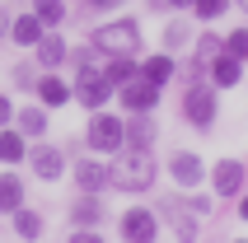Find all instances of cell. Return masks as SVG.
<instances>
[{
	"label": "cell",
	"instance_id": "cb8c5ba5",
	"mask_svg": "<svg viewBox=\"0 0 248 243\" xmlns=\"http://www.w3.org/2000/svg\"><path fill=\"white\" fill-rule=\"evenodd\" d=\"M33 14L42 19V28H56L66 19V5H61V0H33Z\"/></svg>",
	"mask_w": 248,
	"mask_h": 243
},
{
	"label": "cell",
	"instance_id": "30bf717a",
	"mask_svg": "<svg viewBox=\"0 0 248 243\" xmlns=\"http://www.w3.org/2000/svg\"><path fill=\"white\" fill-rule=\"evenodd\" d=\"M75 182H80V192H103L112 187V173H108V164H98V159H80L75 164Z\"/></svg>",
	"mask_w": 248,
	"mask_h": 243
},
{
	"label": "cell",
	"instance_id": "d6a6232c",
	"mask_svg": "<svg viewBox=\"0 0 248 243\" xmlns=\"http://www.w3.org/2000/svg\"><path fill=\"white\" fill-rule=\"evenodd\" d=\"M89 5H94V10H117L122 0H89Z\"/></svg>",
	"mask_w": 248,
	"mask_h": 243
},
{
	"label": "cell",
	"instance_id": "7402d4cb",
	"mask_svg": "<svg viewBox=\"0 0 248 243\" xmlns=\"http://www.w3.org/2000/svg\"><path fill=\"white\" fill-rule=\"evenodd\" d=\"M164 215H173V229H178L183 243H192V239H197V220L187 215V211H178V201H164Z\"/></svg>",
	"mask_w": 248,
	"mask_h": 243
},
{
	"label": "cell",
	"instance_id": "ffe728a7",
	"mask_svg": "<svg viewBox=\"0 0 248 243\" xmlns=\"http://www.w3.org/2000/svg\"><path fill=\"white\" fill-rule=\"evenodd\" d=\"M24 206V182L14 173H0V211H19Z\"/></svg>",
	"mask_w": 248,
	"mask_h": 243
},
{
	"label": "cell",
	"instance_id": "7c38bea8",
	"mask_svg": "<svg viewBox=\"0 0 248 243\" xmlns=\"http://www.w3.org/2000/svg\"><path fill=\"white\" fill-rule=\"evenodd\" d=\"M169 173H173V182H178V187H197V182L206 178V168H202V159H197V154H187V150H183V154H173V159H169Z\"/></svg>",
	"mask_w": 248,
	"mask_h": 243
},
{
	"label": "cell",
	"instance_id": "ba28073f",
	"mask_svg": "<svg viewBox=\"0 0 248 243\" xmlns=\"http://www.w3.org/2000/svg\"><path fill=\"white\" fill-rule=\"evenodd\" d=\"M206 70H211V84H216V89H234V84L244 80V61H239V56H230L225 47L211 56V66H206Z\"/></svg>",
	"mask_w": 248,
	"mask_h": 243
},
{
	"label": "cell",
	"instance_id": "d4e9b609",
	"mask_svg": "<svg viewBox=\"0 0 248 243\" xmlns=\"http://www.w3.org/2000/svg\"><path fill=\"white\" fill-rule=\"evenodd\" d=\"M19 131H24V136H42V131H47V112H42V108H24V112H19Z\"/></svg>",
	"mask_w": 248,
	"mask_h": 243
},
{
	"label": "cell",
	"instance_id": "8992f818",
	"mask_svg": "<svg viewBox=\"0 0 248 243\" xmlns=\"http://www.w3.org/2000/svg\"><path fill=\"white\" fill-rule=\"evenodd\" d=\"M122 239L126 243H155V239H159V220H155V211L131 206V211L122 215Z\"/></svg>",
	"mask_w": 248,
	"mask_h": 243
},
{
	"label": "cell",
	"instance_id": "5bb4252c",
	"mask_svg": "<svg viewBox=\"0 0 248 243\" xmlns=\"http://www.w3.org/2000/svg\"><path fill=\"white\" fill-rule=\"evenodd\" d=\"M70 220H75V225H80V229H94L98 220H103V201H98L94 192H84L80 201L70 206Z\"/></svg>",
	"mask_w": 248,
	"mask_h": 243
},
{
	"label": "cell",
	"instance_id": "e0dca14e",
	"mask_svg": "<svg viewBox=\"0 0 248 243\" xmlns=\"http://www.w3.org/2000/svg\"><path fill=\"white\" fill-rule=\"evenodd\" d=\"M33 47H38V61H42V70H52V66H61V61H66V42L56 38V33H42V38L33 42Z\"/></svg>",
	"mask_w": 248,
	"mask_h": 243
},
{
	"label": "cell",
	"instance_id": "83f0119b",
	"mask_svg": "<svg viewBox=\"0 0 248 243\" xmlns=\"http://www.w3.org/2000/svg\"><path fill=\"white\" fill-rule=\"evenodd\" d=\"M220 47H225V42H220V38H211V33H206V38L197 42V61H192V66H202V70H206V66H211V56L220 52Z\"/></svg>",
	"mask_w": 248,
	"mask_h": 243
},
{
	"label": "cell",
	"instance_id": "d590c367",
	"mask_svg": "<svg viewBox=\"0 0 248 243\" xmlns=\"http://www.w3.org/2000/svg\"><path fill=\"white\" fill-rule=\"evenodd\" d=\"M5 24H10V19H5V10H0V28H5Z\"/></svg>",
	"mask_w": 248,
	"mask_h": 243
},
{
	"label": "cell",
	"instance_id": "4fadbf2b",
	"mask_svg": "<svg viewBox=\"0 0 248 243\" xmlns=\"http://www.w3.org/2000/svg\"><path fill=\"white\" fill-rule=\"evenodd\" d=\"M122 136H126V145H131V150H150L155 145V122H150V112H136L131 122H122Z\"/></svg>",
	"mask_w": 248,
	"mask_h": 243
},
{
	"label": "cell",
	"instance_id": "484cf974",
	"mask_svg": "<svg viewBox=\"0 0 248 243\" xmlns=\"http://www.w3.org/2000/svg\"><path fill=\"white\" fill-rule=\"evenodd\" d=\"M187 42H192V28L173 19V24L164 28V52H178V47H187Z\"/></svg>",
	"mask_w": 248,
	"mask_h": 243
},
{
	"label": "cell",
	"instance_id": "ac0fdd59",
	"mask_svg": "<svg viewBox=\"0 0 248 243\" xmlns=\"http://www.w3.org/2000/svg\"><path fill=\"white\" fill-rule=\"evenodd\" d=\"M140 80H150V84H159V89H164V84L173 80V56H169V52L150 56V61L140 66Z\"/></svg>",
	"mask_w": 248,
	"mask_h": 243
},
{
	"label": "cell",
	"instance_id": "7a4b0ae2",
	"mask_svg": "<svg viewBox=\"0 0 248 243\" xmlns=\"http://www.w3.org/2000/svg\"><path fill=\"white\" fill-rule=\"evenodd\" d=\"M140 47V24L136 19H117V24H103L94 33V52L103 56H131Z\"/></svg>",
	"mask_w": 248,
	"mask_h": 243
},
{
	"label": "cell",
	"instance_id": "9c48e42d",
	"mask_svg": "<svg viewBox=\"0 0 248 243\" xmlns=\"http://www.w3.org/2000/svg\"><path fill=\"white\" fill-rule=\"evenodd\" d=\"M28 164H33V173H38L42 182H56V178L66 173V154H61L56 145H42V150H33V154H28Z\"/></svg>",
	"mask_w": 248,
	"mask_h": 243
},
{
	"label": "cell",
	"instance_id": "8fae6325",
	"mask_svg": "<svg viewBox=\"0 0 248 243\" xmlns=\"http://www.w3.org/2000/svg\"><path fill=\"white\" fill-rule=\"evenodd\" d=\"M211 182H216L220 197H239V187H244V164L239 159H220L211 168Z\"/></svg>",
	"mask_w": 248,
	"mask_h": 243
},
{
	"label": "cell",
	"instance_id": "52a82bcc",
	"mask_svg": "<svg viewBox=\"0 0 248 243\" xmlns=\"http://www.w3.org/2000/svg\"><path fill=\"white\" fill-rule=\"evenodd\" d=\"M122 108H131V112H150V108H159V84H150V80H126L122 84Z\"/></svg>",
	"mask_w": 248,
	"mask_h": 243
},
{
	"label": "cell",
	"instance_id": "f546056e",
	"mask_svg": "<svg viewBox=\"0 0 248 243\" xmlns=\"http://www.w3.org/2000/svg\"><path fill=\"white\" fill-rule=\"evenodd\" d=\"M66 243H103V239H98V234L94 229H75V234H70V239Z\"/></svg>",
	"mask_w": 248,
	"mask_h": 243
},
{
	"label": "cell",
	"instance_id": "2e32d148",
	"mask_svg": "<svg viewBox=\"0 0 248 243\" xmlns=\"http://www.w3.org/2000/svg\"><path fill=\"white\" fill-rule=\"evenodd\" d=\"M33 89H38V98L47 103V108H61V103H70V84H66V80H56V75H42Z\"/></svg>",
	"mask_w": 248,
	"mask_h": 243
},
{
	"label": "cell",
	"instance_id": "4dcf8cb0",
	"mask_svg": "<svg viewBox=\"0 0 248 243\" xmlns=\"http://www.w3.org/2000/svg\"><path fill=\"white\" fill-rule=\"evenodd\" d=\"M14 84H19V89H28V84H38V80H33V70H28V66H19V70H14Z\"/></svg>",
	"mask_w": 248,
	"mask_h": 243
},
{
	"label": "cell",
	"instance_id": "603a6c76",
	"mask_svg": "<svg viewBox=\"0 0 248 243\" xmlns=\"http://www.w3.org/2000/svg\"><path fill=\"white\" fill-rule=\"evenodd\" d=\"M14 234H19V239H38V234H42V215L19 206V211H14Z\"/></svg>",
	"mask_w": 248,
	"mask_h": 243
},
{
	"label": "cell",
	"instance_id": "3957f363",
	"mask_svg": "<svg viewBox=\"0 0 248 243\" xmlns=\"http://www.w3.org/2000/svg\"><path fill=\"white\" fill-rule=\"evenodd\" d=\"M183 117L206 131L211 122H216V84H202V80L187 84V94H183Z\"/></svg>",
	"mask_w": 248,
	"mask_h": 243
},
{
	"label": "cell",
	"instance_id": "d6986e66",
	"mask_svg": "<svg viewBox=\"0 0 248 243\" xmlns=\"http://www.w3.org/2000/svg\"><path fill=\"white\" fill-rule=\"evenodd\" d=\"M103 75H108V84H112V89H122L126 80H136V75H140V66L131 61V56H112L108 66H103Z\"/></svg>",
	"mask_w": 248,
	"mask_h": 243
},
{
	"label": "cell",
	"instance_id": "836d02e7",
	"mask_svg": "<svg viewBox=\"0 0 248 243\" xmlns=\"http://www.w3.org/2000/svg\"><path fill=\"white\" fill-rule=\"evenodd\" d=\"M169 10H192V0H164Z\"/></svg>",
	"mask_w": 248,
	"mask_h": 243
},
{
	"label": "cell",
	"instance_id": "277c9868",
	"mask_svg": "<svg viewBox=\"0 0 248 243\" xmlns=\"http://www.w3.org/2000/svg\"><path fill=\"white\" fill-rule=\"evenodd\" d=\"M70 98H80L84 108H103L112 98V84H108V75L103 70H94V66H80V80H75V89H70Z\"/></svg>",
	"mask_w": 248,
	"mask_h": 243
},
{
	"label": "cell",
	"instance_id": "6da1fadb",
	"mask_svg": "<svg viewBox=\"0 0 248 243\" xmlns=\"http://www.w3.org/2000/svg\"><path fill=\"white\" fill-rule=\"evenodd\" d=\"M108 173H112V187L145 192V187H155V154H150V150H126Z\"/></svg>",
	"mask_w": 248,
	"mask_h": 243
},
{
	"label": "cell",
	"instance_id": "4316f807",
	"mask_svg": "<svg viewBox=\"0 0 248 243\" xmlns=\"http://www.w3.org/2000/svg\"><path fill=\"white\" fill-rule=\"evenodd\" d=\"M225 10H230V0H192V14H197V19H206V24H211V19H220Z\"/></svg>",
	"mask_w": 248,
	"mask_h": 243
},
{
	"label": "cell",
	"instance_id": "e575fe53",
	"mask_svg": "<svg viewBox=\"0 0 248 243\" xmlns=\"http://www.w3.org/2000/svg\"><path fill=\"white\" fill-rule=\"evenodd\" d=\"M239 220H248V197H244V201H239Z\"/></svg>",
	"mask_w": 248,
	"mask_h": 243
},
{
	"label": "cell",
	"instance_id": "8d00e7d4",
	"mask_svg": "<svg viewBox=\"0 0 248 243\" xmlns=\"http://www.w3.org/2000/svg\"><path fill=\"white\" fill-rule=\"evenodd\" d=\"M234 5H239V10H248V0H234Z\"/></svg>",
	"mask_w": 248,
	"mask_h": 243
},
{
	"label": "cell",
	"instance_id": "44dd1931",
	"mask_svg": "<svg viewBox=\"0 0 248 243\" xmlns=\"http://www.w3.org/2000/svg\"><path fill=\"white\" fill-rule=\"evenodd\" d=\"M0 159H5V164H19V159H28L24 131H0Z\"/></svg>",
	"mask_w": 248,
	"mask_h": 243
},
{
	"label": "cell",
	"instance_id": "f1b7e54d",
	"mask_svg": "<svg viewBox=\"0 0 248 243\" xmlns=\"http://www.w3.org/2000/svg\"><path fill=\"white\" fill-rule=\"evenodd\" d=\"M225 52L239 56V61H248V28H234V33L225 38Z\"/></svg>",
	"mask_w": 248,
	"mask_h": 243
},
{
	"label": "cell",
	"instance_id": "74e56055",
	"mask_svg": "<svg viewBox=\"0 0 248 243\" xmlns=\"http://www.w3.org/2000/svg\"><path fill=\"white\" fill-rule=\"evenodd\" d=\"M239 243H248V239H239Z\"/></svg>",
	"mask_w": 248,
	"mask_h": 243
},
{
	"label": "cell",
	"instance_id": "1f68e13d",
	"mask_svg": "<svg viewBox=\"0 0 248 243\" xmlns=\"http://www.w3.org/2000/svg\"><path fill=\"white\" fill-rule=\"evenodd\" d=\"M14 117V103H10V98H5V94H0V126H5V122H10Z\"/></svg>",
	"mask_w": 248,
	"mask_h": 243
},
{
	"label": "cell",
	"instance_id": "5b68a950",
	"mask_svg": "<svg viewBox=\"0 0 248 243\" xmlns=\"http://www.w3.org/2000/svg\"><path fill=\"white\" fill-rule=\"evenodd\" d=\"M84 140H89L98 154H112L117 145H126L122 117H112V112H94V117H89V136H84Z\"/></svg>",
	"mask_w": 248,
	"mask_h": 243
},
{
	"label": "cell",
	"instance_id": "9a60e30c",
	"mask_svg": "<svg viewBox=\"0 0 248 243\" xmlns=\"http://www.w3.org/2000/svg\"><path fill=\"white\" fill-rule=\"evenodd\" d=\"M42 33H47V28H42V19H38V14H19V19L10 24V38L19 42V47H33Z\"/></svg>",
	"mask_w": 248,
	"mask_h": 243
}]
</instances>
